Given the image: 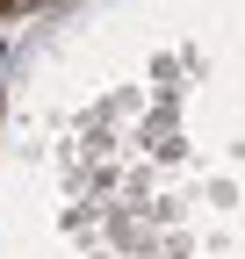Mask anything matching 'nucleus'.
<instances>
[{
	"label": "nucleus",
	"instance_id": "obj_1",
	"mask_svg": "<svg viewBox=\"0 0 245 259\" xmlns=\"http://www.w3.org/2000/svg\"><path fill=\"white\" fill-rule=\"evenodd\" d=\"M0 8H8V0H0Z\"/></svg>",
	"mask_w": 245,
	"mask_h": 259
}]
</instances>
